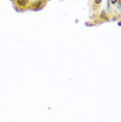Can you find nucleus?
<instances>
[{
  "instance_id": "1",
  "label": "nucleus",
  "mask_w": 121,
  "mask_h": 122,
  "mask_svg": "<svg viewBox=\"0 0 121 122\" xmlns=\"http://www.w3.org/2000/svg\"><path fill=\"white\" fill-rule=\"evenodd\" d=\"M13 4L16 10L24 12V10L29 9L30 1H28V0H16V1H13Z\"/></svg>"
},
{
  "instance_id": "2",
  "label": "nucleus",
  "mask_w": 121,
  "mask_h": 122,
  "mask_svg": "<svg viewBox=\"0 0 121 122\" xmlns=\"http://www.w3.org/2000/svg\"><path fill=\"white\" fill-rule=\"evenodd\" d=\"M46 4H47V1H43V0H37V1H30L29 9L31 10H42Z\"/></svg>"
},
{
  "instance_id": "3",
  "label": "nucleus",
  "mask_w": 121,
  "mask_h": 122,
  "mask_svg": "<svg viewBox=\"0 0 121 122\" xmlns=\"http://www.w3.org/2000/svg\"><path fill=\"white\" fill-rule=\"evenodd\" d=\"M110 20V17L109 15L106 13V10H102L100 13V16L98 17V21L96 23H101V22H106V21H109Z\"/></svg>"
},
{
  "instance_id": "4",
  "label": "nucleus",
  "mask_w": 121,
  "mask_h": 122,
  "mask_svg": "<svg viewBox=\"0 0 121 122\" xmlns=\"http://www.w3.org/2000/svg\"><path fill=\"white\" fill-rule=\"evenodd\" d=\"M118 25H119V26H121V21L119 22V23H118Z\"/></svg>"
}]
</instances>
